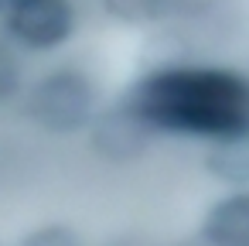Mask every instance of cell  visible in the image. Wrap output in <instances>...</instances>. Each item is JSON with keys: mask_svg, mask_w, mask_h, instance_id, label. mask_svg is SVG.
I'll list each match as a JSON object with an SVG mask.
<instances>
[{"mask_svg": "<svg viewBox=\"0 0 249 246\" xmlns=\"http://www.w3.org/2000/svg\"><path fill=\"white\" fill-rule=\"evenodd\" d=\"M150 130L184 137L249 133V79L215 65H171L137 82L126 103Z\"/></svg>", "mask_w": 249, "mask_h": 246, "instance_id": "6da1fadb", "label": "cell"}, {"mask_svg": "<svg viewBox=\"0 0 249 246\" xmlns=\"http://www.w3.org/2000/svg\"><path fill=\"white\" fill-rule=\"evenodd\" d=\"M92 106H96V96H92L89 79L72 69H58V72L45 76L28 99L31 120L52 133H75V130L89 127Z\"/></svg>", "mask_w": 249, "mask_h": 246, "instance_id": "7a4b0ae2", "label": "cell"}, {"mask_svg": "<svg viewBox=\"0 0 249 246\" xmlns=\"http://www.w3.org/2000/svg\"><path fill=\"white\" fill-rule=\"evenodd\" d=\"M4 11L11 38L38 52L58 48L75 28V11L69 0H11Z\"/></svg>", "mask_w": 249, "mask_h": 246, "instance_id": "3957f363", "label": "cell"}, {"mask_svg": "<svg viewBox=\"0 0 249 246\" xmlns=\"http://www.w3.org/2000/svg\"><path fill=\"white\" fill-rule=\"evenodd\" d=\"M92 123V147L99 157L113 161V164H130L137 161L143 151H147V140H150V127L130 110V106H116V110H106L99 116L89 120Z\"/></svg>", "mask_w": 249, "mask_h": 246, "instance_id": "277c9868", "label": "cell"}, {"mask_svg": "<svg viewBox=\"0 0 249 246\" xmlns=\"http://www.w3.org/2000/svg\"><path fill=\"white\" fill-rule=\"evenodd\" d=\"M201 239L208 246H249V188L222 195L205 212Z\"/></svg>", "mask_w": 249, "mask_h": 246, "instance_id": "5b68a950", "label": "cell"}, {"mask_svg": "<svg viewBox=\"0 0 249 246\" xmlns=\"http://www.w3.org/2000/svg\"><path fill=\"white\" fill-rule=\"evenodd\" d=\"M205 168L222 185L249 188V133L212 140V147L205 154Z\"/></svg>", "mask_w": 249, "mask_h": 246, "instance_id": "8992f818", "label": "cell"}, {"mask_svg": "<svg viewBox=\"0 0 249 246\" xmlns=\"http://www.w3.org/2000/svg\"><path fill=\"white\" fill-rule=\"evenodd\" d=\"M106 7H109V14H116V18H123V21L140 24V21L157 18L160 0H106Z\"/></svg>", "mask_w": 249, "mask_h": 246, "instance_id": "52a82bcc", "label": "cell"}, {"mask_svg": "<svg viewBox=\"0 0 249 246\" xmlns=\"http://www.w3.org/2000/svg\"><path fill=\"white\" fill-rule=\"evenodd\" d=\"M21 246H82V239L69 226H41V229L28 232Z\"/></svg>", "mask_w": 249, "mask_h": 246, "instance_id": "ba28073f", "label": "cell"}, {"mask_svg": "<svg viewBox=\"0 0 249 246\" xmlns=\"http://www.w3.org/2000/svg\"><path fill=\"white\" fill-rule=\"evenodd\" d=\"M18 86H21V65L4 45H0V103L11 99L18 93Z\"/></svg>", "mask_w": 249, "mask_h": 246, "instance_id": "9c48e42d", "label": "cell"}, {"mask_svg": "<svg viewBox=\"0 0 249 246\" xmlns=\"http://www.w3.org/2000/svg\"><path fill=\"white\" fill-rule=\"evenodd\" d=\"M7 4H11V0H0V11H4V7H7Z\"/></svg>", "mask_w": 249, "mask_h": 246, "instance_id": "30bf717a", "label": "cell"}]
</instances>
